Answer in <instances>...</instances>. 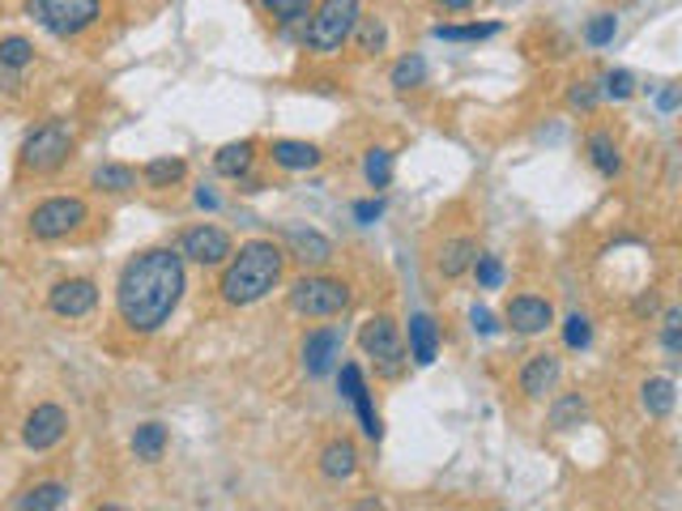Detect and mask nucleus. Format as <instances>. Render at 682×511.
<instances>
[{
    "instance_id": "1",
    "label": "nucleus",
    "mask_w": 682,
    "mask_h": 511,
    "mask_svg": "<svg viewBox=\"0 0 682 511\" xmlns=\"http://www.w3.org/2000/svg\"><path fill=\"white\" fill-rule=\"evenodd\" d=\"M184 290H188L184 256L175 248H145L120 269L116 312L125 319V328L145 337V333H159L166 319L175 316Z\"/></svg>"
},
{
    "instance_id": "2",
    "label": "nucleus",
    "mask_w": 682,
    "mask_h": 511,
    "mask_svg": "<svg viewBox=\"0 0 682 511\" xmlns=\"http://www.w3.org/2000/svg\"><path fill=\"white\" fill-rule=\"evenodd\" d=\"M282 269H286V252L273 239H252L239 252L227 256L218 294L230 307H252V303H260L269 290L282 282Z\"/></svg>"
},
{
    "instance_id": "3",
    "label": "nucleus",
    "mask_w": 682,
    "mask_h": 511,
    "mask_svg": "<svg viewBox=\"0 0 682 511\" xmlns=\"http://www.w3.org/2000/svg\"><path fill=\"white\" fill-rule=\"evenodd\" d=\"M358 18H362L358 0H321L312 9V18H307V52H316V56L342 52L350 43V34H355Z\"/></svg>"
},
{
    "instance_id": "4",
    "label": "nucleus",
    "mask_w": 682,
    "mask_h": 511,
    "mask_svg": "<svg viewBox=\"0 0 682 511\" xmlns=\"http://www.w3.org/2000/svg\"><path fill=\"white\" fill-rule=\"evenodd\" d=\"M291 312L307 319H328V316H342L346 307H350V286L342 282V278H325V273H316V278H299L291 286Z\"/></svg>"
},
{
    "instance_id": "5",
    "label": "nucleus",
    "mask_w": 682,
    "mask_h": 511,
    "mask_svg": "<svg viewBox=\"0 0 682 511\" xmlns=\"http://www.w3.org/2000/svg\"><path fill=\"white\" fill-rule=\"evenodd\" d=\"M73 154V128L65 120H47V124H39L22 141V171H34V175H52V171H61Z\"/></svg>"
},
{
    "instance_id": "6",
    "label": "nucleus",
    "mask_w": 682,
    "mask_h": 511,
    "mask_svg": "<svg viewBox=\"0 0 682 511\" xmlns=\"http://www.w3.org/2000/svg\"><path fill=\"white\" fill-rule=\"evenodd\" d=\"M358 346L362 354L376 362V371L385 376V380H397L401 371H405V341H401V328H397V319L392 316H371L362 324V333H358Z\"/></svg>"
},
{
    "instance_id": "7",
    "label": "nucleus",
    "mask_w": 682,
    "mask_h": 511,
    "mask_svg": "<svg viewBox=\"0 0 682 511\" xmlns=\"http://www.w3.org/2000/svg\"><path fill=\"white\" fill-rule=\"evenodd\" d=\"M98 0H26V13L56 39H73V34L90 31L98 22Z\"/></svg>"
},
{
    "instance_id": "8",
    "label": "nucleus",
    "mask_w": 682,
    "mask_h": 511,
    "mask_svg": "<svg viewBox=\"0 0 682 511\" xmlns=\"http://www.w3.org/2000/svg\"><path fill=\"white\" fill-rule=\"evenodd\" d=\"M82 222H86V200L82 196H47L43 205L31 209L26 230L39 243H56V239H68Z\"/></svg>"
},
{
    "instance_id": "9",
    "label": "nucleus",
    "mask_w": 682,
    "mask_h": 511,
    "mask_svg": "<svg viewBox=\"0 0 682 511\" xmlns=\"http://www.w3.org/2000/svg\"><path fill=\"white\" fill-rule=\"evenodd\" d=\"M342 346H346V337H342V328L337 324H325V328H312L307 337H303V371L312 376V380H325L337 371V362H342Z\"/></svg>"
},
{
    "instance_id": "10",
    "label": "nucleus",
    "mask_w": 682,
    "mask_h": 511,
    "mask_svg": "<svg viewBox=\"0 0 682 511\" xmlns=\"http://www.w3.org/2000/svg\"><path fill=\"white\" fill-rule=\"evenodd\" d=\"M230 252H235V248H230V235L227 230H218V226H209V222L184 230V239H180V256L193 260V264H201V269H218V264H227Z\"/></svg>"
},
{
    "instance_id": "11",
    "label": "nucleus",
    "mask_w": 682,
    "mask_h": 511,
    "mask_svg": "<svg viewBox=\"0 0 682 511\" xmlns=\"http://www.w3.org/2000/svg\"><path fill=\"white\" fill-rule=\"evenodd\" d=\"M65 435H68V414L61 410V405L43 401V405H34L31 414H26V426H22V444L31 447V452H47V447L61 444Z\"/></svg>"
},
{
    "instance_id": "12",
    "label": "nucleus",
    "mask_w": 682,
    "mask_h": 511,
    "mask_svg": "<svg viewBox=\"0 0 682 511\" xmlns=\"http://www.w3.org/2000/svg\"><path fill=\"white\" fill-rule=\"evenodd\" d=\"M47 307L61 319H82L98 307V286L90 278H65L47 290Z\"/></svg>"
},
{
    "instance_id": "13",
    "label": "nucleus",
    "mask_w": 682,
    "mask_h": 511,
    "mask_svg": "<svg viewBox=\"0 0 682 511\" xmlns=\"http://www.w3.org/2000/svg\"><path fill=\"white\" fill-rule=\"evenodd\" d=\"M282 252L294 256L299 264H312V269H325L328 260H333V243H328L321 230H312V226H299L291 222L286 230H282Z\"/></svg>"
},
{
    "instance_id": "14",
    "label": "nucleus",
    "mask_w": 682,
    "mask_h": 511,
    "mask_svg": "<svg viewBox=\"0 0 682 511\" xmlns=\"http://www.w3.org/2000/svg\"><path fill=\"white\" fill-rule=\"evenodd\" d=\"M504 319H508L517 333H524V337H538V333H546L554 324V307L546 298H538V294H517V298H508Z\"/></svg>"
},
{
    "instance_id": "15",
    "label": "nucleus",
    "mask_w": 682,
    "mask_h": 511,
    "mask_svg": "<svg viewBox=\"0 0 682 511\" xmlns=\"http://www.w3.org/2000/svg\"><path fill=\"white\" fill-rule=\"evenodd\" d=\"M559 376H563V362H559L554 354H533V358L520 367V392L533 396V401H542L546 392H554Z\"/></svg>"
},
{
    "instance_id": "16",
    "label": "nucleus",
    "mask_w": 682,
    "mask_h": 511,
    "mask_svg": "<svg viewBox=\"0 0 682 511\" xmlns=\"http://www.w3.org/2000/svg\"><path fill=\"white\" fill-rule=\"evenodd\" d=\"M410 358H414V367H431L435 358H440V328H435V319L419 312V316H410Z\"/></svg>"
},
{
    "instance_id": "17",
    "label": "nucleus",
    "mask_w": 682,
    "mask_h": 511,
    "mask_svg": "<svg viewBox=\"0 0 682 511\" xmlns=\"http://www.w3.org/2000/svg\"><path fill=\"white\" fill-rule=\"evenodd\" d=\"M358 474V447L350 439H333L321 452V478L328 481H350Z\"/></svg>"
},
{
    "instance_id": "18",
    "label": "nucleus",
    "mask_w": 682,
    "mask_h": 511,
    "mask_svg": "<svg viewBox=\"0 0 682 511\" xmlns=\"http://www.w3.org/2000/svg\"><path fill=\"white\" fill-rule=\"evenodd\" d=\"M269 159L282 171H312V166H321V150L312 141H273Z\"/></svg>"
},
{
    "instance_id": "19",
    "label": "nucleus",
    "mask_w": 682,
    "mask_h": 511,
    "mask_svg": "<svg viewBox=\"0 0 682 511\" xmlns=\"http://www.w3.org/2000/svg\"><path fill=\"white\" fill-rule=\"evenodd\" d=\"M585 150H588V162L606 175V180H615L618 171H623V154H618V141L606 132V128H597V132H588V141H585Z\"/></svg>"
},
{
    "instance_id": "20",
    "label": "nucleus",
    "mask_w": 682,
    "mask_h": 511,
    "mask_svg": "<svg viewBox=\"0 0 682 511\" xmlns=\"http://www.w3.org/2000/svg\"><path fill=\"white\" fill-rule=\"evenodd\" d=\"M252 162H257V145L252 141H230V145H223L214 154V171L227 175V180H243L252 171Z\"/></svg>"
},
{
    "instance_id": "21",
    "label": "nucleus",
    "mask_w": 682,
    "mask_h": 511,
    "mask_svg": "<svg viewBox=\"0 0 682 511\" xmlns=\"http://www.w3.org/2000/svg\"><path fill=\"white\" fill-rule=\"evenodd\" d=\"M68 503V486L65 481H39V486H31L26 494H18L13 499V508L18 511H56Z\"/></svg>"
},
{
    "instance_id": "22",
    "label": "nucleus",
    "mask_w": 682,
    "mask_h": 511,
    "mask_svg": "<svg viewBox=\"0 0 682 511\" xmlns=\"http://www.w3.org/2000/svg\"><path fill=\"white\" fill-rule=\"evenodd\" d=\"M474 256H478V243H474L469 235H456V239H448V243L440 248V273H444V278L469 273V269H474Z\"/></svg>"
},
{
    "instance_id": "23",
    "label": "nucleus",
    "mask_w": 682,
    "mask_h": 511,
    "mask_svg": "<svg viewBox=\"0 0 682 511\" xmlns=\"http://www.w3.org/2000/svg\"><path fill=\"white\" fill-rule=\"evenodd\" d=\"M90 188L107 192V196H125V192L137 188V171L125 166V162H102V166H95V175H90Z\"/></svg>"
},
{
    "instance_id": "24",
    "label": "nucleus",
    "mask_w": 682,
    "mask_h": 511,
    "mask_svg": "<svg viewBox=\"0 0 682 511\" xmlns=\"http://www.w3.org/2000/svg\"><path fill=\"white\" fill-rule=\"evenodd\" d=\"M640 405H645V414L649 417H670L674 414V405H679V392H674V380H665V376H657L640 388Z\"/></svg>"
},
{
    "instance_id": "25",
    "label": "nucleus",
    "mask_w": 682,
    "mask_h": 511,
    "mask_svg": "<svg viewBox=\"0 0 682 511\" xmlns=\"http://www.w3.org/2000/svg\"><path fill=\"white\" fill-rule=\"evenodd\" d=\"M132 452H137V460H145V465L163 460V452H166V426L163 422H141V426L132 431Z\"/></svg>"
},
{
    "instance_id": "26",
    "label": "nucleus",
    "mask_w": 682,
    "mask_h": 511,
    "mask_svg": "<svg viewBox=\"0 0 682 511\" xmlns=\"http://www.w3.org/2000/svg\"><path fill=\"white\" fill-rule=\"evenodd\" d=\"M188 175V162L184 159H150L145 162V171H141V180L150 184V188H171V184H180Z\"/></svg>"
},
{
    "instance_id": "27",
    "label": "nucleus",
    "mask_w": 682,
    "mask_h": 511,
    "mask_svg": "<svg viewBox=\"0 0 682 511\" xmlns=\"http://www.w3.org/2000/svg\"><path fill=\"white\" fill-rule=\"evenodd\" d=\"M588 417V405L581 392H567V396H559L551 405V426L554 431H576L581 422Z\"/></svg>"
},
{
    "instance_id": "28",
    "label": "nucleus",
    "mask_w": 682,
    "mask_h": 511,
    "mask_svg": "<svg viewBox=\"0 0 682 511\" xmlns=\"http://www.w3.org/2000/svg\"><path fill=\"white\" fill-rule=\"evenodd\" d=\"M350 39L358 43V52H362V56H380V52L389 47V26H385L380 18H358Z\"/></svg>"
},
{
    "instance_id": "29",
    "label": "nucleus",
    "mask_w": 682,
    "mask_h": 511,
    "mask_svg": "<svg viewBox=\"0 0 682 511\" xmlns=\"http://www.w3.org/2000/svg\"><path fill=\"white\" fill-rule=\"evenodd\" d=\"M260 9L278 22V26H299V22H307L312 18V0H260Z\"/></svg>"
},
{
    "instance_id": "30",
    "label": "nucleus",
    "mask_w": 682,
    "mask_h": 511,
    "mask_svg": "<svg viewBox=\"0 0 682 511\" xmlns=\"http://www.w3.org/2000/svg\"><path fill=\"white\" fill-rule=\"evenodd\" d=\"M389 81H392V90H419V86H426V61L423 56H405V61H397L392 64V73H389Z\"/></svg>"
},
{
    "instance_id": "31",
    "label": "nucleus",
    "mask_w": 682,
    "mask_h": 511,
    "mask_svg": "<svg viewBox=\"0 0 682 511\" xmlns=\"http://www.w3.org/2000/svg\"><path fill=\"white\" fill-rule=\"evenodd\" d=\"M362 180H367V188H389L392 184V154L389 150H367V159H362Z\"/></svg>"
},
{
    "instance_id": "32",
    "label": "nucleus",
    "mask_w": 682,
    "mask_h": 511,
    "mask_svg": "<svg viewBox=\"0 0 682 511\" xmlns=\"http://www.w3.org/2000/svg\"><path fill=\"white\" fill-rule=\"evenodd\" d=\"M26 64H34V43L31 39H22V34L0 39V68H26Z\"/></svg>"
},
{
    "instance_id": "33",
    "label": "nucleus",
    "mask_w": 682,
    "mask_h": 511,
    "mask_svg": "<svg viewBox=\"0 0 682 511\" xmlns=\"http://www.w3.org/2000/svg\"><path fill=\"white\" fill-rule=\"evenodd\" d=\"M499 34V22H474V26H435V39L444 43H478V39H490Z\"/></svg>"
},
{
    "instance_id": "34",
    "label": "nucleus",
    "mask_w": 682,
    "mask_h": 511,
    "mask_svg": "<svg viewBox=\"0 0 682 511\" xmlns=\"http://www.w3.org/2000/svg\"><path fill=\"white\" fill-rule=\"evenodd\" d=\"M602 98H615V102H627V98L636 95V77L627 73V68H610L606 77H602Z\"/></svg>"
},
{
    "instance_id": "35",
    "label": "nucleus",
    "mask_w": 682,
    "mask_h": 511,
    "mask_svg": "<svg viewBox=\"0 0 682 511\" xmlns=\"http://www.w3.org/2000/svg\"><path fill=\"white\" fill-rule=\"evenodd\" d=\"M474 273H478V286H483V290H499V286H504V260H499V256L478 252V256H474Z\"/></svg>"
},
{
    "instance_id": "36",
    "label": "nucleus",
    "mask_w": 682,
    "mask_h": 511,
    "mask_svg": "<svg viewBox=\"0 0 682 511\" xmlns=\"http://www.w3.org/2000/svg\"><path fill=\"white\" fill-rule=\"evenodd\" d=\"M661 346L670 358H682V307H670L661 319Z\"/></svg>"
},
{
    "instance_id": "37",
    "label": "nucleus",
    "mask_w": 682,
    "mask_h": 511,
    "mask_svg": "<svg viewBox=\"0 0 682 511\" xmlns=\"http://www.w3.org/2000/svg\"><path fill=\"white\" fill-rule=\"evenodd\" d=\"M588 341H593V324H588V316H567L563 319V346L567 350H585Z\"/></svg>"
},
{
    "instance_id": "38",
    "label": "nucleus",
    "mask_w": 682,
    "mask_h": 511,
    "mask_svg": "<svg viewBox=\"0 0 682 511\" xmlns=\"http://www.w3.org/2000/svg\"><path fill=\"white\" fill-rule=\"evenodd\" d=\"M615 34H618L615 13H597V18L585 26V43L588 47H606V43H615Z\"/></svg>"
},
{
    "instance_id": "39",
    "label": "nucleus",
    "mask_w": 682,
    "mask_h": 511,
    "mask_svg": "<svg viewBox=\"0 0 682 511\" xmlns=\"http://www.w3.org/2000/svg\"><path fill=\"white\" fill-rule=\"evenodd\" d=\"M602 102V90L593 86V81H576L572 90H567V107H576V111H593Z\"/></svg>"
},
{
    "instance_id": "40",
    "label": "nucleus",
    "mask_w": 682,
    "mask_h": 511,
    "mask_svg": "<svg viewBox=\"0 0 682 511\" xmlns=\"http://www.w3.org/2000/svg\"><path fill=\"white\" fill-rule=\"evenodd\" d=\"M376 218H385V200H380V196H371V200H358V205H355V222L358 226H371Z\"/></svg>"
},
{
    "instance_id": "41",
    "label": "nucleus",
    "mask_w": 682,
    "mask_h": 511,
    "mask_svg": "<svg viewBox=\"0 0 682 511\" xmlns=\"http://www.w3.org/2000/svg\"><path fill=\"white\" fill-rule=\"evenodd\" d=\"M469 324H474V333H483V337H490V333L499 328V324H495V316H490L487 307H474V312H469Z\"/></svg>"
},
{
    "instance_id": "42",
    "label": "nucleus",
    "mask_w": 682,
    "mask_h": 511,
    "mask_svg": "<svg viewBox=\"0 0 682 511\" xmlns=\"http://www.w3.org/2000/svg\"><path fill=\"white\" fill-rule=\"evenodd\" d=\"M657 107H661V111L670 116V111L679 107V86H665V90H661V98H657Z\"/></svg>"
},
{
    "instance_id": "43",
    "label": "nucleus",
    "mask_w": 682,
    "mask_h": 511,
    "mask_svg": "<svg viewBox=\"0 0 682 511\" xmlns=\"http://www.w3.org/2000/svg\"><path fill=\"white\" fill-rule=\"evenodd\" d=\"M196 205H201V209H218V196L209 188H196Z\"/></svg>"
},
{
    "instance_id": "44",
    "label": "nucleus",
    "mask_w": 682,
    "mask_h": 511,
    "mask_svg": "<svg viewBox=\"0 0 682 511\" xmlns=\"http://www.w3.org/2000/svg\"><path fill=\"white\" fill-rule=\"evenodd\" d=\"M440 4H444V9H453V13H465L474 0H440Z\"/></svg>"
}]
</instances>
